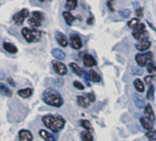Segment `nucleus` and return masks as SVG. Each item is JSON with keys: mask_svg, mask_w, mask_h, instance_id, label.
<instances>
[{"mask_svg": "<svg viewBox=\"0 0 156 141\" xmlns=\"http://www.w3.org/2000/svg\"><path fill=\"white\" fill-rule=\"evenodd\" d=\"M87 99H88L91 102H93V101H95V100H96V96L93 92L87 93Z\"/></svg>", "mask_w": 156, "mask_h": 141, "instance_id": "4c0bfd02", "label": "nucleus"}, {"mask_svg": "<svg viewBox=\"0 0 156 141\" xmlns=\"http://www.w3.org/2000/svg\"><path fill=\"white\" fill-rule=\"evenodd\" d=\"M140 23H141V22H140V20H138V18H132V20H130V21L128 22V25H129V28H132V29L134 30Z\"/></svg>", "mask_w": 156, "mask_h": 141, "instance_id": "c756f323", "label": "nucleus"}, {"mask_svg": "<svg viewBox=\"0 0 156 141\" xmlns=\"http://www.w3.org/2000/svg\"><path fill=\"white\" fill-rule=\"evenodd\" d=\"M148 25H150V26H151V28L153 30H155L156 31V28H154L153 26V25H152V23H150V22H148Z\"/></svg>", "mask_w": 156, "mask_h": 141, "instance_id": "37998d69", "label": "nucleus"}, {"mask_svg": "<svg viewBox=\"0 0 156 141\" xmlns=\"http://www.w3.org/2000/svg\"><path fill=\"white\" fill-rule=\"evenodd\" d=\"M120 15L122 17V18H129V16H130V10H129V9H122V10H120Z\"/></svg>", "mask_w": 156, "mask_h": 141, "instance_id": "72a5a7b5", "label": "nucleus"}, {"mask_svg": "<svg viewBox=\"0 0 156 141\" xmlns=\"http://www.w3.org/2000/svg\"><path fill=\"white\" fill-rule=\"evenodd\" d=\"M3 48L10 54H16L17 52V48L14 45V44H12L10 43H4Z\"/></svg>", "mask_w": 156, "mask_h": 141, "instance_id": "aec40b11", "label": "nucleus"}, {"mask_svg": "<svg viewBox=\"0 0 156 141\" xmlns=\"http://www.w3.org/2000/svg\"><path fill=\"white\" fill-rule=\"evenodd\" d=\"M70 67L73 70V72L74 74H76L77 76H79V77L82 76L83 73H84V71H83L82 69H81V67L77 65V64H76V63H70Z\"/></svg>", "mask_w": 156, "mask_h": 141, "instance_id": "5701e85b", "label": "nucleus"}, {"mask_svg": "<svg viewBox=\"0 0 156 141\" xmlns=\"http://www.w3.org/2000/svg\"><path fill=\"white\" fill-rule=\"evenodd\" d=\"M52 55L55 57L56 59H58V60H64L65 59V54L64 52H62V50L60 49H57V48H55L52 51Z\"/></svg>", "mask_w": 156, "mask_h": 141, "instance_id": "6ab92c4d", "label": "nucleus"}, {"mask_svg": "<svg viewBox=\"0 0 156 141\" xmlns=\"http://www.w3.org/2000/svg\"><path fill=\"white\" fill-rule=\"evenodd\" d=\"M134 87L136 89V91L138 92H143L145 89V86L143 84V82L140 79H136L134 80Z\"/></svg>", "mask_w": 156, "mask_h": 141, "instance_id": "412c9836", "label": "nucleus"}, {"mask_svg": "<svg viewBox=\"0 0 156 141\" xmlns=\"http://www.w3.org/2000/svg\"><path fill=\"white\" fill-rule=\"evenodd\" d=\"M32 92H33L32 89H29V88H27V89H20V91H17V94H18V96H20V97H22L24 99H27L32 95Z\"/></svg>", "mask_w": 156, "mask_h": 141, "instance_id": "2eb2a0df", "label": "nucleus"}, {"mask_svg": "<svg viewBox=\"0 0 156 141\" xmlns=\"http://www.w3.org/2000/svg\"><path fill=\"white\" fill-rule=\"evenodd\" d=\"M70 43H71V46L72 48L76 49V50H79L82 48L83 43L82 41H81L80 37L77 34H72L70 37Z\"/></svg>", "mask_w": 156, "mask_h": 141, "instance_id": "6e6552de", "label": "nucleus"}, {"mask_svg": "<svg viewBox=\"0 0 156 141\" xmlns=\"http://www.w3.org/2000/svg\"><path fill=\"white\" fill-rule=\"evenodd\" d=\"M84 64L85 67H95L97 65V61L96 59L94 58V57L90 55H85L84 56Z\"/></svg>", "mask_w": 156, "mask_h": 141, "instance_id": "9b49d317", "label": "nucleus"}, {"mask_svg": "<svg viewBox=\"0 0 156 141\" xmlns=\"http://www.w3.org/2000/svg\"><path fill=\"white\" fill-rule=\"evenodd\" d=\"M21 34L24 37V39L29 43L38 42L41 37V33L37 29L29 30L28 28H23L21 30Z\"/></svg>", "mask_w": 156, "mask_h": 141, "instance_id": "7ed1b4c3", "label": "nucleus"}, {"mask_svg": "<svg viewBox=\"0 0 156 141\" xmlns=\"http://www.w3.org/2000/svg\"><path fill=\"white\" fill-rule=\"evenodd\" d=\"M29 14V10L27 9H23L18 12V13H17L13 16V21L17 25H21L24 22L25 18H28Z\"/></svg>", "mask_w": 156, "mask_h": 141, "instance_id": "423d86ee", "label": "nucleus"}, {"mask_svg": "<svg viewBox=\"0 0 156 141\" xmlns=\"http://www.w3.org/2000/svg\"><path fill=\"white\" fill-rule=\"evenodd\" d=\"M0 93H2L5 96H8V97H10L12 95V92L10 89L7 86L2 84V83H0Z\"/></svg>", "mask_w": 156, "mask_h": 141, "instance_id": "a878e982", "label": "nucleus"}, {"mask_svg": "<svg viewBox=\"0 0 156 141\" xmlns=\"http://www.w3.org/2000/svg\"><path fill=\"white\" fill-rule=\"evenodd\" d=\"M133 37L136 40L141 42H146L149 39V33L146 30V27L143 23H140L138 26H137L133 33H132Z\"/></svg>", "mask_w": 156, "mask_h": 141, "instance_id": "20e7f679", "label": "nucleus"}, {"mask_svg": "<svg viewBox=\"0 0 156 141\" xmlns=\"http://www.w3.org/2000/svg\"><path fill=\"white\" fill-rule=\"evenodd\" d=\"M42 100L46 104L54 107H61L64 104V99L61 94L53 89H47L42 94Z\"/></svg>", "mask_w": 156, "mask_h": 141, "instance_id": "f03ea898", "label": "nucleus"}, {"mask_svg": "<svg viewBox=\"0 0 156 141\" xmlns=\"http://www.w3.org/2000/svg\"><path fill=\"white\" fill-rule=\"evenodd\" d=\"M8 83H9L10 85H12L13 87H16V83H15V81L13 80V79H12V78H8Z\"/></svg>", "mask_w": 156, "mask_h": 141, "instance_id": "a19ab883", "label": "nucleus"}, {"mask_svg": "<svg viewBox=\"0 0 156 141\" xmlns=\"http://www.w3.org/2000/svg\"><path fill=\"white\" fill-rule=\"evenodd\" d=\"M81 137H82V139L84 141H94L93 135L89 131H84V132H82Z\"/></svg>", "mask_w": 156, "mask_h": 141, "instance_id": "cd10ccee", "label": "nucleus"}, {"mask_svg": "<svg viewBox=\"0 0 156 141\" xmlns=\"http://www.w3.org/2000/svg\"><path fill=\"white\" fill-rule=\"evenodd\" d=\"M73 86H74V88H76L77 89H80V91H83V89H85V86L82 84V83L77 81V80L73 81Z\"/></svg>", "mask_w": 156, "mask_h": 141, "instance_id": "e433bc0d", "label": "nucleus"}, {"mask_svg": "<svg viewBox=\"0 0 156 141\" xmlns=\"http://www.w3.org/2000/svg\"><path fill=\"white\" fill-rule=\"evenodd\" d=\"M113 2H114V0H108V8H109V9L113 12L115 9H114V8H113Z\"/></svg>", "mask_w": 156, "mask_h": 141, "instance_id": "ea45409f", "label": "nucleus"}, {"mask_svg": "<svg viewBox=\"0 0 156 141\" xmlns=\"http://www.w3.org/2000/svg\"><path fill=\"white\" fill-rule=\"evenodd\" d=\"M153 55L152 52H148L145 54H138L135 56L137 64L141 67H147V65L153 60Z\"/></svg>", "mask_w": 156, "mask_h": 141, "instance_id": "39448f33", "label": "nucleus"}, {"mask_svg": "<svg viewBox=\"0 0 156 141\" xmlns=\"http://www.w3.org/2000/svg\"><path fill=\"white\" fill-rule=\"evenodd\" d=\"M42 123L50 130L53 132H59L64 127L65 120L60 115L48 114L42 117Z\"/></svg>", "mask_w": 156, "mask_h": 141, "instance_id": "f257e3e1", "label": "nucleus"}, {"mask_svg": "<svg viewBox=\"0 0 156 141\" xmlns=\"http://www.w3.org/2000/svg\"><path fill=\"white\" fill-rule=\"evenodd\" d=\"M88 76H89V79L93 82H99L101 80V77L99 76L95 70H90L88 72Z\"/></svg>", "mask_w": 156, "mask_h": 141, "instance_id": "4be33fe9", "label": "nucleus"}, {"mask_svg": "<svg viewBox=\"0 0 156 141\" xmlns=\"http://www.w3.org/2000/svg\"><path fill=\"white\" fill-rule=\"evenodd\" d=\"M32 17H34V18H36L37 20H39L40 21H43V14L41 13V12H40V11H34L33 13H32Z\"/></svg>", "mask_w": 156, "mask_h": 141, "instance_id": "f704fd0d", "label": "nucleus"}, {"mask_svg": "<svg viewBox=\"0 0 156 141\" xmlns=\"http://www.w3.org/2000/svg\"><path fill=\"white\" fill-rule=\"evenodd\" d=\"M146 137L152 141L156 140V130H151V131H148L146 133Z\"/></svg>", "mask_w": 156, "mask_h": 141, "instance_id": "2f4dec72", "label": "nucleus"}, {"mask_svg": "<svg viewBox=\"0 0 156 141\" xmlns=\"http://www.w3.org/2000/svg\"><path fill=\"white\" fill-rule=\"evenodd\" d=\"M135 14H136L137 17H139V18L142 17V16H143V9H142L141 8H140V9H136Z\"/></svg>", "mask_w": 156, "mask_h": 141, "instance_id": "58836bf2", "label": "nucleus"}, {"mask_svg": "<svg viewBox=\"0 0 156 141\" xmlns=\"http://www.w3.org/2000/svg\"><path fill=\"white\" fill-rule=\"evenodd\" d=\"M153 95H154V87L153 85H150V88L147 91V95L146 97L149 101H152L153 99Z\"/></svg>", "mask_w": 156, "mask_h": 141, "instance_id": "7c9ffc66", "label": "nucleus"}, {"mask_svg": "<svg viewBox=\"0 0 156 141\" xmlns=\"http://www.w3.org/2000/svg\"><path fill=\"white\" fill-rule=\"evenodd\" d=\"M18 137H20V141H33V136L30 131L22 129L18 133Z\"/></svg>", "mask_w": 156, "mask_h": 141, "instance_id": "1a4fd4ad", "label": "nucleus"}, {"mask_svg": "<svg viewBox=\"0 0 156 141\" xmlns=\"http://www.w3.org/2000/svg\"><path fill=\"white\" fill-rule=\"evenodd\" d=\"M40 136L44 139L45 141H56L54 137L52 136V135L51 133H49L47 130H44V129H41L40 132Z\"/></svg>", "mask_w": 156, "mask_h": 141, "instance_id": "4468645a", "label": "nucleus"}, {"mask_svg": "<svg viewBox=\"0 0 156 141\" xmlns=\"http://www.w3.org/2000/svg\"><path fill=\"white\" fill-rule=\"evenodd\" d=\"M77 103L81 107L87 108L90 104V101L88 99H86L85 96H78L77 97Z\"/></svg>", "mask_w": 156, "mask_h": 141, "instance_id": "f3484780", "label": "nucleus"}, {"mask_svg": "<svg viewBox=\"0 0 156 141\" xmlns=\"http://www.w3.org/2000/svg\"><path fill=\"white\" fill-rule=\"evenodd\" d=\"M144 113H145V115L146 117L151 120L152 122H153L155 120V115H154V112L153 110V107L151 104H147L144 108Z\"/></svg>", "mask_w": 156, "mask_h": 141, "instance_id": "ddd939ff", "label": "nucleus"}, {"mask_svg": "<svg viewBox=\"0 0 156 141\" xmlns=\"http://www.w3.org/2000/svg\"><path fill=\"white\" fill-rule=\"evenodd\" d=\"M93 21H93V18H88V21H87V24H92Z\"/></svg>", "mask_w": 156, "mask_h": 141, "instance_id": "79ce46f5", "label": "nucleus"}, {"mask_svg": "<svg viewBox=\"0 0 156 141\" xmlns=\"http://www.w3.org/2000/svg\"><path fill=\"white\" fill-rule=\"evenodd\" d=\"M141 124L143 126L144 129H146L147 131H151L153 128V122L151 120H149L147 117H141Z\"/></svg>", "mask_w": 156, "mask_h": 141, "instance_id": "f8f14e48", "label": "nucleus"}, {"mask_svg": "<svg viewBox=\"0 0 156 141\" xmlns=\"http://www.w3.org/2000/svg\"><path fill=\"white\" fill-rule=\"evenodd\" d=\"M28 22H29V24L30 25V26L33 27V28H38L41 25V21H40L39 20H37V18H34V17H31L30 18H29Z\"/></svg>", "mask_w": 156, "mask_h": 141, "instance_id": "bb28decb", "label": "nucleus"}, {"mask_svg": "<svg viewBox=\"0 0 156 141\" xmlns=\"http://www.w3.org/2000/svg\"><path fill=\"white\" fill-rule=\"evenodd\" d=\"M52 67L54 71L60 76H64L67 73V67L64 64H62L60 61H52Z\"/></svg>", "mask_w": 156, "mask_h": 141, "instance_id": "0eeeda50", "label": "nucleus"}, {"mask_svg": "<svg viewBox=\"0 0 156 141\" xmlns=\"http://www.w3.org/2000/svg\"><path fill=\"white\" fill-rule=\"evenodd\" d=\"M55 38L57 40L58 43L62 47H66L68 45V40L64 34H62V33H59V31H56L55 34Z\"/></svg>", "mask_w": 156, "mask_h": 141, "instance_id": "9d476101", "label": "nucleus"}, {"mask_svg": "<svg viewBox=\"0 0 156 141\" xmlns=\"http://www.w3.org/2000/svg\"><path fill=\"white\" fill-rule=\"evenodd\" d=\"M77 7V0H66L65 9L67 10H73Z\"/></svg>", "mask_w": 156, "mask_h": 141, "instance_id": "b1692460", "label": "nucleus"}, {"mask_svg": "<svg viewBox=\"0 0 156 141\" xmlns=\"http://www.w3.org/2000/svg\"><path fill=\"white\" fill-rule=\"evenodd\" d=\"M80 125H82V127H84L85 130L87 131H93V127L90 124L89 121L87 120H81L80 121Z\"/></svg>", "mask_w": 156, "mask_h": 141, "instance_id": "c85d7f7f", "label": "nucleus"}, {"mask_svg": "<svg viewBox=\"0 0 156 141\" xmlns=\"http://www.w3.org/2000/svg\"><path fill=\"white\" fill-rule=\"evenodd\" d=\"M154 79H155V77L153 76V75L146 76L145 78H144V81H145L146 84H148V85H152V82L154 80Z\"/></svg>", "mask_w": 156, "mask_h": 141, "instance_id": "c9c22d12", "label": "nucleus"}, {"mask_svg": "<svg viewBox=\"0 0 156 141\" xmlns=\"http://www.w3.org/2000/svg\"><path fill=\"white\" fill-rule=\"evenodd\" d=\"M136 49L141 51V52H144V51L148 50L150 47H151V42L146 41V42H141L140 43H137L135 45Z\"/></svg>", "mask_w": 156, "mask_h": 141, "instance_id": "dca6fc26", "label": "nucleus"}, {"mask_svg": "<svg viewBox=\"0 0 156 141\" xmlns=\"http://www.w3.org/2000/svg\"><path fill=\"white\" fill-rule=\"evenodd\" d=\"M134 102H135L136 106L138 108H140V109H142V108H144L146 106L144 99H143L142 97H141V96H139L138 94L134 95Z\"/></svg>", "mask_w": 156, "mask_h": 141, "instance_id": "a211bd4d", "label": "nucleus"}, {"mask_svg": "<svg viewBox=\"0 0 156 141\" xmlns=\"http://www.w3.org/2000/svg\"><path fill=\"white\" fill-rule=\"evenodd\" d=\"M147 71L150 74H153V73L156 72V66L154 65L153 62H150L148 65H147Z\"/></svg>", "mask_w": 156, "mask_h": 141, "instance_id": "473e14b6", "label": "nucleus"}, {"mask_svg": "<svg viewBox=\"0 0 156 141\" xmlns=\"http://www.w3.org/2000/svg\"><path fill=\"white\" fill-rule=\"evenodd\" d=\"M62 16H64V20H65V21H66V23H67L68 25H72L73 22L74 21V17L70 13V12L64 11V13H62Z\"/></svg>", "mask_w": 156, "mask_h": 141, "instance_id": "393cba45", "label": "nucleus"}, {"mask_svg": "<svg viewBox=\"0 0 156 141\" xmlns=\"http://www.w3.org/2000/svg\"><path fill=\"white\" fill-rule=\"evenodd\" d=\"M40 1H41V2H43V1H45V0H40Z\"/></svg>", "mask_w": 156, "mask_h": 141, "instance_id": "c03bdc74", "label": "nucleus"}]
</instances>
